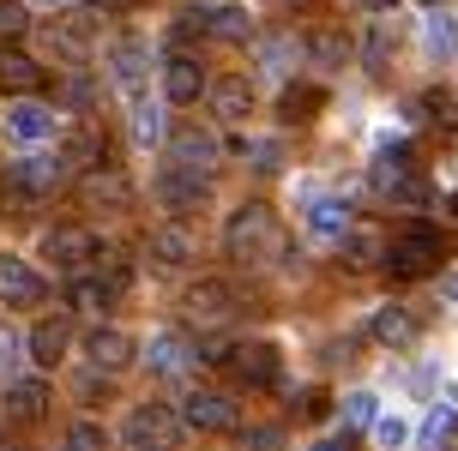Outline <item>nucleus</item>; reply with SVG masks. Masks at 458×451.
Masks as SVG:
<instances>
[{"label":"nucleus","instance_id":"nucleus-18","mask_svg":"<svg viewBox=\"0 0 458 451\" xmlns=\"http://www.w3.org/2000/svg\"><path fill=\"white\" fill-rule=\"evenodd\" d=\"M48 133H55V114H48L43 103H13V109H6V138H19V145H43Z\"/></svg>","mask_w":458,"mask_h":451},{"label":"nucleus","instance_id":"nucleus-52","mask_svg":"<svg viewBox=\"0 0 458 451\" xmlns=\"http://www.w3.org/2000/svg\"><path fill=\"white\" fill-rule=\"evenodd\" d=\"M446 211H453V217H458V193H453V205H446Z\"/></svg>","mask_w":458,"mask_h":451},{"label":"nucleus","instance_id":"nucleus-38","mask_svg":"<svg viewBox=\"0 0 458 451\" xmlns=\"http://www.w3.org/2000/svg\"><path fill=\"white\" fill-rule=\"evenodd\" d=\"M344 422H350V428H368V422H374V397H368V391H350V397H344Z\"/></svg>","mask_w":458,"mask_h":451},{"label":"nucleus","instance_id":"nucleus-4","mask_svg":"<svg viewBox=\"0 0 458 451\" xmlns=\"http://www.w3.org/2000/svg\"><path fill=\"white\" fill-rule=\"evenodd\" d=\"M43 259L55 271H72V277H79V271H91L97 259H103V241H97L91 229H48L43 235Z\"/></svg>","mask_w":458,"mask_h":451},{"label":"nucleus","instance_id":"nucleus-49","mask_svg":"<svg viewBox=\"0 0 458 451\" xmlns=\"http://www.w3.org/2000/svg\"><path fill=\"white\" fill-rule=\"evenodd\" d=\"M6 361H13V338H0V373H6Z\"/></svg>","mask_w":458,"mask_h":451},{"label":"nucleus","instance_id":"nucleus-30","mask_svg":"<svg viewBox=\"0 0 458 451\" xmlns=\"http://www.w3.org/2000/svg\"><path fill=\"white\" fill-rule=\"evenodd\" d=\"M386 193H392L398 205H428V199H435V187L416 175V169H411V175H398V180H386Z\"/></svg>","mask_w":458,"mask_h":451},{"label":"nucleus","instance_id":"nucleus-42","mask_svg":"<svg viewBox=\"0 0 458 451\" xmlns=\"http://www.w3.org/2000/svg\"><path fill=\"white\" fill-rule=\"evenodd\" d=\"M296 409H301V422H320L326 409H332V397H326V391H301Z\"/></svg>","mask_w":458,"mask_h":451},{"label":"nucleus","instance_id":"nucleus-8","mask_svg":"<svg viewBox=\"0 0 458 451\" xmlns=\"http://www.w3.org/2000/svg\"><path fill=\"white\" fill-rule=\"evenodd\" d=\"M151 193H157L163 211H199L211 193V180L199 175V169H182V163H169L157 180H151Z\"/></svg>","mask_w":458,"mask_h":451},{"label":"nucleus","instance_id":"nucleus-21","mask_svg":"<svg viewBox=\"0 0 458 451\" xmlns=\"http://www.w3.org/2000/svg\"><path fill=\"white\" fill-rule=\"evenodd\" d=\"M43 67L24 54V48H0V90H37Z\"/></svg>","mask_w":458,"mask_h":451},{"label":"nucleus","instance_id":"nucleus-40","mask_svg":"<svg viewBox=\"0 0 458 451\" xmlns=\"http://www.w3.org/2000/svg\"><path fill=\"white\" fill-rule=\"evenodd\" d=\"M242 446H248V451H284V428H248V433H242Z\"/></svg>","mask_w":458,"mask_h":451},{"label":"nucleus","instance_id":"nucleus-54","mask_svg":"<svg viewBox=\"0 0 458 451\" xmlns=\"http://www.w3.org/2000/svg\"><path fill=\"white\" fill-rule=\"evenodd\" d=\"M428 6H440V0H428Z\"/></svg>","mask_w":458,"mask_h":451},{"label":"nucleus","instance_id":"nucleus-50","mask_svg":"<svg viewBox=\"0 0 458 451\" xmlns=\"http://www.w3.org/2000/svg\"><path fill=\"white\" fill-rule=\"evenodd\" d=\"M362 6H374V13H386V6H398V0H362Z\"/></svg>","mask_w":458,"mask_h":451},{"label":"nucleus","instance_id":"nucleus-46","mask_svg":"<svg viewBox=\"0 0 458 451\" xmlns=\"http://www.w3.org/2000/svg\"><path fill=\"white\" fill-rule=\"evenodd\" d=\"M79 391H85V397H109V373H103V380H97V373H85V380H79Z\"/></svg>","mask_w":458,"mask_h":451},{"label":"nucleus","instance_id":"nucleus-22","mask_svg":"<svg viewBox=\"0 0 458 451\" xmlns=\"http://www.w3.org/2000/svg\"><path fill=\"white\" fill-rule=\"evenodd\" d=\"M368 338L386 343V349L392 343H411L416 338V313H404V307H380V313L368 319Z\"/></svg>","mask_w":458,"mask_h":451},{"label":"nucleus","instance_id":"nucleus-7","mask_svg":"<svg viewBox=\"0 0 458 451\" xmlns=\"http://www.w3.org/2000/svg\"><path fill=\"white\" fill-rule=\"evenodd\" d=\"M182 313L193 319L199 331H217V325L235 313V289H229V283H217V277H199V283L182 295Z\"/></svg>","mask_w":458,"mask_h":451},{"label":"nucleus","instance_id":"nucleus-6","mask_svg":"<svg viewBox=\"0 0 458 451\" xmlns=\"http://www.w3.org/2000/svg\"><path fill=\"white\" fill-rule=\"evenodd\" d=\"M229 373L248 385V391H266V385H277V343L253 338V343H229Z\"/></svg>","mask_w":458,"mask_h":451},{"label":"nucleus","instance_id":"nucleus-10","mask_svg":"<svg viewBox=\"0 0 458 451\" xmlns=\"http://www.w3.org/2000/svg\"><path fill=\"white\" fill-rule=\"evenodd\" d=\"M182 422L199 433H235V397H224V391H193L182 404Z\"/></svg>","mask_w":458,"mask_h":451},{"label":"nucleus","instance_id":"nucleus-2","mask_svg":"<svg viewBox=\"0 0 458 451\" xmlns=\"http://www.w3.org/2000/svg\"><path fill=\"white\" fill-rule=\"evenodd\" d=\"M224 247H229V259H272L277 253L272 205H242V211L224 223Z\"/></svg>","mask_w":458,"mask_h":451},{"label":"nucleus","instance_id":"nucleus-12","mask_svg":"<svg viewBox=\"0 0 458 451\" xmlns=\"http://www.w3.org/2000/svg\"><path fill=\"white\" fill-rule=\"evenodd\" d=\"M163 96H169L175 109L199 103V96H206V67H199L193 54H169V61H163Z\"/></svg>","mask_w":458,"mask_h":451},{"label":"nucleus","instance_id":"nucleus-15","mask_svg":"<svg viewBox=\"0 0 458 451\" xmlns=\"http://www.w3.org/2000/svg\"><path fill=\"white\" fill-rule=\"evenodd\" d=\"M85 355H91V367H103V373H121V367H133V338H127V331H103V325H97L91 338H85Z\"/></svg>","mask_w":458,"mask_h":451},{"label":"nucleus","instance_id":"nucleus-5","mask_svg":"<svg viewBox=\"0 0 458 451\" xmlns=\"http://www.w3.org/2000/svg\"><path fill=\"white\" fill-rule=\"evenodd\" d=\"M121 295H127V271H79L67 283V307L97 319V313H109Z\"/></svg>","mask_w":458,"mask_h":451},{"label":"nucleus","instance_id":"nucleus-13","mask_svg":"<svg viewBox=\"0 0 458 451\" xmlns=\"http://www.w3.org/2000/svg\"><path fill=\"white\" fill-rule=\"evenodd\" d=\"M206 96H211V114H217L224 127H235V121H248V109H253V85L242 79V72H229V79L206 85Z\"/></svg>","mask_w":458,"mask_h":451},{"label":"nucleus","instance_id":"nucleus-27","mask_svg":"<svg viewBox=\"0 0 458 451\" xmlns=\"http://www.w3.org/2000/svg\"><path fill=\"white\" fill-rule=\"evenodd\" d=\"M85 193H91V199H97V205L109 199V205H114V211H121V205L133 199V187H127V180L114 175V169H103V163H97V169H91V180H85Z\"/></svg>","mask_w":458,"mask_h":451},{"label":"nucleus","instance_id":"nucleus-20","mask_svg":"<svg viewBox=\"0 0 458 451\" xmlns=\"http://www.w3.org/2000/svg\"><path fill=\"white\" fill-rule=\"evenodd\" d=\"M6 415L24 422V428L43 422V415H48V385L43 380H13V385H6Z\"/></svg>","mask_w":458,"mask_h":451},{"label":"nucleus","instance_id":"nucleus-47","mask_svg":"<svg viewBox=\"0 0 458 451\" xmlns=\"http://www.w3.org/2000/svg\"><path fill=\"white\" fill-rule=\"evenodd\" d=\"M91 6H103V13H133L139 0H91Z\"/></svg>","mask_w":458,"mask_h":451},{"label":"nucleus","instance_id":"nucleus-32","mask_svg":"<svg viewBox=\"0 0 458 451\" xmlns=\"http://www.w3.org/2000/svg\"><path fill=\"white\" fill-rule=\"evenodd\" d=\"M103 446H109V433L97 428V422H72L67 439H61V451H103Z\"/></svg>","mask_w":458,"mask_h":451},{"label":"nucleus","instance_id":"nucleus-9","mask_svg":"<svg viewBox=\"0 0 458 451\" xmlns=\"http://www.w3.org/2000/svg\"><path fill=\"white\" fill-rule=\"evenodd\" d=\"M43 295H48V283H43V271H30L24 265V259H13V253H6V259H0V301H6V307H43Z\"/></svg>","mask_w":458,"mask_h":451},{"label":"nucleus","instance_id":"nucleus-34","mask_svg":"<svg viewBox=\"0 0 458 451\" xmlns=\"http://www.w3.org/2000/svg\"><path fill=\"white\" fill-rule=\"evenodd\" d=\"M308 48H314V61H320V67H338V61H344V37H338V30H314Z\"/></svg>","mask_w":458,"mask_h":451},{"label":"nucleus","instance_id":"nucleus-37","mask_svg":"<svg viewBox=\"0 0 458 451\" xmlns=\"http://www.w3.org/2000/svg\"><path fill=\"white\" fill-rule=\"evenodd\" d=\"M422 114H435V121L458 127V96H446V90H428V96H422Z\"/></svg>","mask_w":458,"mask_h":451},{"label":"nucleus","instance_id":"nucleus-14","mask_svg":"<svg viewBox=\"0 0 458 451\" xmlns=\"http://www.w3.org/2000/svg\"><path fill=\"white\" fill-rule=\"evenodd\" d=\"M145 259H151V271H187V259H193V241H187V229H175V223L151 229V241H145Z\"/></svg>","mask_w":458,"mask_h":451},{"label":"nucleus","instance_id":"nucleus-26","mask_svg":"<svg viewBox=\"0 0 458 451\" xmlns=\"http://www.w3.org/2000/svg\"><path fill=\"white\" fill-rule=\"evenodd\" d=\"M320 109H326V90L320 85H290L284 96H277V114H284V121H314Z\"/></svg>","mask_w":458,"mask_h":451},{"label":"nucleus","instance_id":"nucleus-24","mask_svg":"<svg viewBox=\"0 0 458 451\" xmlns=\"http://www.w3.org/2000/svg\"><path fill=\"white\" fill-rule=\"evenodd\" d=\"M187 367H193V343H182V338H151V373L175 380V373H187Z\"/></svg>","mask_w":458,"mask_h":451},{"label":"nucleus","instance_id":"nucleus-17","mask_svg":"<svg viewBox=\"0 0 458 451\" xmlns=\"http://www.w3.org/2000/svg\"><path fill=\"white\" fill-rule=\"evenodd\" d=\"M67 349H72V325L67 319H43V325L30 331V361H37V367H61Z\"/></svg>","mask_w":458,"mask_h":451},{"label":"nucleus","instance_id":"nucleus-44","mask_svg":"<svg viewBox=\"0 0 458 451\" xmlns=\"http://www.w3.org/2000/svg\"><path fill=\"white\" fill-rule=\"evenodd\" d=\"M446 433H453V409H435V415H428V428H422V439H428V446H440Z\"/></svg>","mask_w":458,"mask_h":451},{"label":"nucleus","instance_id":"nucleus-39","mask_svg":"<svg viewBox=\"0 0 458 451\" xmlns=\"http://www.w3.org/2000/svg\"><path fill=\"white\" fill-rule=\"evenodd\" d=\"M242 157H248L253 169H266V175H277V169H284V151H277V145H242Z\"/></svg>","mask_w":458,"mask_h":451},{"label":"nucleus","instance_id":"nucleus-35","mask_svg":"<svg viewBox=\"0 0 458 451\" xmlns=\"http://www.w3.org/2000/svg\"><path fill=\"white\" fill-rule=\"evenodd\" d=\"M37 205H43V199H30L24 187H13V180H0V211H6V217H30Z\"/></svg>","mask_w":458,"mask_h":451},{"label":"nucleus","instance_id":"nucleus-1","mask_svg":"<svg viewBox=\"0 0 458 451\" xmlns=\"http://www.w3.org/2000/svg\"><path fill=\"white\" fill-rule=\"evenodd\" d=\"M440 259H446V241H440V229L416 223L411 235H398L392 247H380V271L398 277V283H416V277H435Z\"/></svg>","mask_w":458,"mask_h":451},{"label":"nucleus","instance_id":"nucleus-28","mask_svg":"<svg viewBox=\"0 0 458 451\" xmlns=\"http://www.w3.org/2000/svg\"><path fill=\"white\" fill-rule=\"evenodd\" d=\"M24 30H30V13H24L19 0H0V48H19Z\"/></svg>","mask_w":458,"mask_h":451},{"label":"nucleus","instance_id":"nucleus-31","mask_svg":"<svg viewBox=\"0 0 458 451\" xmlns=\"http://www.w3.org/2000/svg\"><path fill=\"white\" fill-rule=\"evenodd\" d=\"M411 169H416V151H411V145H392L386 157L374 163V180H380V187H386V180H398V175H411Z\"/></svg>","mask_w":458,"mask_h":451},{"label":"nucleus","instance_id":"nucleus-53","mask_svg":"<svg viewBox=\"0 0 458 451\" xmlns=\"http://www.w3.org/2000/svg\"><path fill=\"white\" fill-rule=\"evenodd\" d=\"M48 6H61V0H48Z\"/></svg>","mask_w":458,"mask_h":451},{"label":"nucleus","instance_id":"nucleus-45","mask_svg":"<svg viewBox=\"0 0 458 451\" xmlns=\"http://www.w3.org/2000/svg\"><path fill=\"white\" fill-rule=\"evenodd\" d=\"M404 433H411V428H404V422H392V415H386V422H374V439H380V446H404Z\"/></svg>","mask_w":458,"mask_h":451},{"label":"nucleus","instance_id":"nucleus-19","mask_svg":"<svg viewBox=\"0 0 458 451\" xmlns=\"http://www.w3.org/2000/svg\"><path fill=\"white\" fill-rule=\"evenodd\" d=\"M169 151H175L182 169H199V175H206L211 163H217V138H211L206 127H182V133H169Z\"/></svg>","mask_w":458,"mask_h":451},{"label":"nucleus","instance_id":"nucleus-16","mask_svg":"<svg viewBox=\"0 0 458 451\" xmlns=\"http://www.w3.org/2000/svg\"><path fill=\"white\" fill-rule=\"evenodd\" d=\"M187 19L199 24V30H211V37H224V43H248L253 37V19L242 6H193Z\"/></svg>","mask_w":458,"mask_h":451},{"label":"nucleus","instance_id":"nucleus-51","mask_svg":"<svg viewBox=\"0 0 458 451\" xmlns=\"http://www.w3.org/2000/svg\"><path fill=\"white\" fill-rule=\"evenodd\" d=\"M446 295H453V301H458V283H446Z\"/></svg>","mask_w":458,"mask_h":451},{"label":"nucleus","instance_id":"nucleus-23","mask_svg":"<svg viewBox=\"0 0 458 451\" xmlns=\"http://www.w3.org/2000/svg\"><path fill=\"white\" fill-rule=\"evenodd\" d=\"M48 43L61 48V54H72V61H85L91 54V19H79V13L72 19H55L48 24Z\"/></svg>","mask_w":458,"mask_h":451},{"label":"nucleus","instance_id":"nucleus-3","mask_svg":"<svg viewBox=\"0 0 458 451\" xmlns=\"http://www.w3.org/2000/svg\"><path fill=\"white\" fill-rule=\"evenodd\" d=\"M182 415L169 404H139L133 415H127V439H133V451H175L182 446Z\"/></svg>","mask_w":458,"mask_h":451},{"label":"nucleus","instance_id":"nucleus-48","mask_svg":"<svg viewBox=\"0 0 458 451\" xmlns=\"http://www.w3.org/2000/svg\"><path fill=\"white\" fill-rule=\"evenodd\" d=\"M314 451H356V446H350V439H320Z\"/></svg>","mask_w":458,"mask_h":451},{"label":"nucleus","instance_id":"nucleus-41","mask_svg":"<svg viewBox=\"0 0 458 451\" xmlns=\"http://www.w3.org/2000/svg\"><path fill=\"white\" fill-rule=\"evenodd\" d=\"M114 72H121V79L133 85L139 72H145V54H139V48H114Z\"/></svg>","mask_w":458,"mask_h":451},{"label":"nucleus","instance_id":"nucleus-25","mask_svg":"<svg viewBox=\"0 0 458 451\" xmlns=\"http://www.w3.org/2000/svg\"><path fill=\"white\" fill-rule=\"evenodd\" d=\"M308 235L326 241V247H338L344 235H350V211H344V205H314V211H308Z\"/></svg>","mask_w":458,"mask_h":451},{"label":"nucleus","instance_id":"nucleus-43","mask_svg":"<svg viewBox=\"0 0 458 451\" xmlns=\"http://www.w3.org/2000/svg\"><path fill=\"white\" fill-rule=\"evenodd\" d=\"M61 96H67L72 109H91V96H97V85H91V79H67V90H61Z\"/></svg>","mask_w":458,"mask_h":451},{"label":"nucleus","instance_id":"nucleus-36","mask_svg":"<svg viewBox=\"0 0 458 451\" xmlns=\"http://www.w3.org/2000/svg\"><path fill=\"white\" fill-rule=\"evenodd\" d=\"M338 253H344V265H380V247H374V241H362V235H344Z\"/></svg>","mask_w":458,"mask_h":451},{"label":"nucleus","instance_id":"nucleus-33","mask_svg":"<svg viewBox=\"0 0 458 451\" xmlns=\"http://www.w3.org/2000/svg\"><path fill=\"white\" fill-rule=\"evenodd\" d=\"M386 61H392V30H368L362 67H368V72H386Z\"/></svg>","mask_w":458,"mask_h":451},{"label":"nucleus","instance_id":"nucleus-11","mask_svg":"<svg viewBox=\"0 0 458 451\" xmlns=\"http://www.w3.org/2000/svg\"><path fill=\"white\" fill-rule=\"evenodd\" d=\"M61 175H67V163H61V157H24V163H6V169H0V180L24 187L30 199H48V193L61 187Z\"/></svg>","mask_w":458,"mask_h":451},{"label":"nucleus","instance_id":"nucleus-29","mask_svg":"<svg viewBox=\"0 0 458 451\" xmlns=\"http://www.w3.org/2000/svg\"><path fill=\"white\" fill-rule=\"evenodd\" d=\"M133 138H139V145H163V138H169V127H163V109H151V103H133Z\"/></svg>","mask_w":458,"mask_h":451}]
</instances>
